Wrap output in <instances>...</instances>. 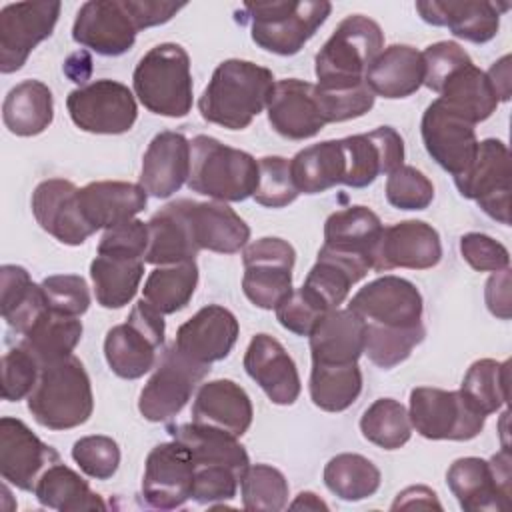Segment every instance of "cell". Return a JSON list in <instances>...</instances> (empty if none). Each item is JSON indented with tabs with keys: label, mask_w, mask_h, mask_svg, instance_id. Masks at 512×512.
<instances>
[{
	"label": "cell",
	"mask_w": 512,
	"mask_h": 512,
	"mask_svg": "<svg viewBox=\"0 0 512 512\" xmlns=\"http://www.w3.org/2000/svg\"><path fill=\"white\" fill-rule=\"evenodd\" d=\"M422 304V294L410 280L386 274L362 286L348 302V310L356 312L366 324L414 328L424 324Z\"/></svg>",
	"instance_id": "obj_15"
},
{
	"label": "cell",
	"mask_w": 512,
	"mask_h": 512,
	"mask_svg": "<svg viewBox=\"0 0 512 512\" xmlns=\"http://www.w3.org/2000/svg\"><path fill=\"white\" fill-rule=\"evenodd\" d=\"M330 12L332 4L326 0L246 2L244 16L236 20L250 26V36L262 50L292 56L304 48Z\"/></svg>",
	"instance_id": "obj_4"
},
{
	"label": "cell",
	"mask_w": 512,
	"mask_h": 512,
	"mask_svg": "<svg viewBox=\"0 0 512 512\" xmlns=\"http://www.w3.org/2000/svg\"><path fill=\"white\" fill-rule=\"evenodd\" d=\"M142 258H118L98 254L90 264V278L94 284L96 302L102 308H122L138 292L144 276Z\"/></svg>",
	"instance_id": "obj_42"
},
{
	"label": "cell",
	"mask_w": 512,
	"mask_h": 512,
	"mask_svg": "<svg viewBox=\"0 0 512 512\" xmlns=\"http://www.w3.org/2000/svg\"><path fill=\"white\" fill-rule=\"evenodd\" d=\"M194 242L200 250L236 254L250 240L248 224L226 202H196L184 198Z\"/></svg>",
	"instance_id": "obj_30"
},
{
	"label": "cell",
	"mask_w": 512,
	"mask_h": 512,
	"mask_svg": "<svg viewBox=\"0 0 512 512\" xmlns=\"http://www.w3.org/2000/svg\"><path fill=\"white\" fill-rule=\"evenodd\" d=\"M272 88V70L250 60H224L198 100L200 116L228 130H244L266 108Z\"/></svg>",
	"instance_id": "obj_1"
},
{
	"label": "cell",
	"mask_w": 512,
	"mask_h": 512,
	"mask_svg": "<svg viewBox=\"0 0 512 512\" xmlns=\"http://www.w3.org/2000/svg\"><path fill=\"white\" fill-rule=\"evenodd\" d=\"M124 2L138 30L164 24L184 8V4L164 2V0H124Z\"/></svg>",
	"instance_id": "obj_61"
},
{
	"label": "cell",
	"mask_w": 512,
	"mask_h": 512,
	"mask_svg": "<svg viewBox=\"0 0 512 512\" xmlns=\"http://www.w3.org/2000/svg\"><path fill=\"white\" fill-rule=\"evenodd\" d=\"M148 248L144 254L146 264L166 266L176 262L194 260L200 248L194 242L192 228L186 216L184 198L174 200L160 208L148 222Z\"/></svg>",
	"instance_id": "obj_34"
},
{
	"label": "cell",
	"mask_w": 512,
	"mask_h": 512,
	"mask_svg": "<svg viewBox=\"0 0 512 512\" xmlns=\"http://www.w3.org/2000/svg\"><path fill=\"white\" fill-rule=\"evenodd\" d=\"M66 108L72 122L90 134H124L138 118L132 90L110 78L72 90L66 98Z\"/></svg>",
	"instance_id": "obj_12"
},
{
	"label": "cell",
	"mask_w": 512,
	"mask_h": 512,
	"mask_svg": "<svg viewBox=\"0 0 512 512\" xmlns=\"http://www.w3.org/2000/svg\"><path fill=\"white\" fill-rule=\"evenodd\" d=\"M308 338L312 362L352 364L364 354L366 322L348 308H334L318 320Z\"/></svg>",
	"instance_id": "obj_31"
},
{
	"label": "cell",
	"mask_w": 512,
	"mask_h": 512,
	"mask_svg": "<svg viewBox=\"0 0 512 512\" xmlns=\"http://www.w3.org/2000/svg\"><path fill=\"white\" fill-rule=\"evenodd\" d=\"M510 452L504 446L490 460L458 458L446 472V484L466 512L506 510L510 504Z\"/></svg>",
	"instance_id": "obj_10"
},
{
	"label": "cell",
	"mask_w": 512,
	"mask_h": 512,
	"mask_svg": "<svg viewBox=\"0 0 512 512\" xmlns=\"http://www.w3.org/2000/svg\"><path fill=\"white\" fill-rule=\"evenodd\" d=\"M510 150L502 140L486 138L478 142L472 164L458 176L454 184L458 192L474 200L482 212L500 224H510Z\"/></svg>",
	"instance_id": "obj_11"
},
{
	"label": "cell",
	"mask_w": 512,
	"mask_h": 512,
	"mask_svg": "<svg viewBox=\"0 0 512 512\" xmlns=\"http://www.w3.org/2000/svg\"><path fill=\"white\" fill-rule=\"evenodd\" d=\"M168 434L188 448L194 468L224 466L244 476L250 466L246 448L228 432L190 422L168 426Z\"/></svg>",
	"instance_id": "obj_35"
},
{
	"label": "cell",
	"mask_w": 512,
	"mask_h": 512,
	"mask_svg": "<svg viewBox=\"0 0 512 512\" xmlns=\"http://www.w3.org/2000/svg\"><path fill=\"white\" fill-rule=\"evenodd\" d=\"M78 190L70 180L48 178L32 192V214L36 222L66 246H80L94 234L80 212Z\"/></svg>",
	"instance_id": "obj_23"
},
{
	"label": "cell",
	"mask_w": 512,
	"mask_h": 512,
	"mask_svg": "<svg viewBox=\"0 0 512 512\" xmlns=\"http://www.w3.org/2000/svg\"><path fill=\"white\" fill-rule=\"evenodd\" d=\"M188 188L216 202H242L258 186V160L220 140L198 134L190 140Z\"/></svg>",
	"instance_id": "obj_3"
},
{
	"label": "cell",
	"mask_w": 512,
	"mask_h": 512,
	"mask_svg": "<svg viewBox=\"0 0 512 512\" xmlns=\"http://www.w3.org/2000/svg\"><path fill=\"white\" fill-rule=\"evenodd\" d=\"M474 126L468 118L436 98L428 104L420 122L424 148L440 168L458 176L472 164L478 148Z\"/></svg>",
	"instance_id": "obj_16"
},
{
	"label": "cell",
	"mask_w": 512,
	"mask_h": 512,
	"mask_svg": "<svg viewBox=\"0 0 512 512\" xmlns=\"http://www.w3.org/2000/svg\"><path fill=\"white\" fill-rule=\"evenodd\" d=\"M360 432L378 448L398 450L412 436L408 410L394 398H378L364 410Z\"/></svg>",
	"instance_id": "obj_48"
},
{
	"label": "cell",
	"mask_w": 512,
	"mask_h": 512,
	"mask_svg": "<svg viewBox=\"0 0 512 512\" xmlns=\"http://www.w3.org/2000/svg\"><path fill=\"white\" fill-rule=\"evenodd\" d=\"M134 94L152 114L182 118L192 110V74L188 52L174 42L150 48L132 74Z\"/></svg>",
	"instance_id": "obj_5"
},
{
	"label": "cell",
	"mask_w": 512,
	"mask_h": 512,
	"mask_svg": "<svg viewBox=\"0 0 512 512\" xmlns=\"http://www.w3.org/2000/svg\"><path fill=\"white\" fill-rule=\"evenodd\" d=\"M424 324L414 328H386L376 324H366L364 354L382 370H390L404 362L412 350L424 340Z\"/></svg>",
	"instance_id": "obj_49"
},
{
	"label": "cell",
	"mask_w": 512,
	"mask_h": 512,
	"mask_svg": "<svg viewBox=\"0 0 512 512\" xmlns=\"http://www.w3.org/2000/svg\"><path fill=\"white\" fill-rule=\"evenodd\" d=\"M0 296L2 318L20 336L50 310L42 286L34 284L28 270L16 264H4L0 268Z\"/></svg>",
	"instance_id": "obj_36"
},
{
	"label": "cell",
	"mask_w": 512,
	"mask_h": 512,
	"mask_svg": "<svg viewBox=\"0 0 512 512\" xmlns=\"http://www.w3.org/2000/svg\"><path fill=\"white\" fill-rule=\"evenodd\" d=\"M40 374L38 360L18 342L2 356V398L18 402L28 398Z\"/></svg>",
	"instance_id": "obj_55"
},
{
	"label": "cell",
	"mask_w": 512,
	"mask_h": 512,
	"mask_svg": "<svg viewBox=\"0 0 512 512\" xmlns=\"http://www.w3.org/2000/svg\"><path fill=\"white\" fill-rule=\"evenodd\" d=\"M496 96L500 102H508L510 100V56H502L498 62H494L490 66V70L486 72Z\"/></svg>",
	"instance_id": "obj_63"
},
{
	"label": "cell",
	"mask_w": 512,
	"mask_h": 512,
	"mask_svg": "<svg viewBox=\"0 0 512 512\" xmlns=\"http://www.w3.org/2000/svg\"><path fill=\"white\" fill-rule=\"evenodd\" d=\"M54 118L52 90L40 80H22L4 98L2 120L16 136L42 134Z\"/></svg>",
	"instance_id": "obj_38"
},
{
	"label": "cell",
	"mask_w": 512,
	"mask_h": 512,
	"mask_svg": "<svg viewBox=\"0 0 512 512\" xmlns=\"http://www.w3.org/2000/svg\"><path fill=\"white\" fill-rule=\"evenodd\" d=\"M340 142L346 158L344 186L366 188L380 174H390L404 164V140L392 126H378Z\"/></svg>",
	"instance_id": "obj_21"
},
{
	"label": "cell",
	"mask_w": 512,
	"mask_h": 512,
	"mask_svg": "<svg viewBox=\"0 0 512 512\" xmlns=\"http://www.w3.org/2000/svg\"><path fill=\"white\" fill-rule=\"evenodd\" d=\"M194 462L178 440L154 446L144 464L142 496L152 508L172 510L192 498Z\"/></svg>",
	"instance_id": "obj_17"
},
{
	"label": "cell",
	"mask_w": 512,
	"mask_h": 512,
	"mask_svg": "<svg viewBox=\"0 0 512 512\" xmlns=\"http://www.w3.org/2000/svg\"><path fill=\"white\" fill-rule=\"evenodd\" d=\"M382 222L366 206H348L332 212L324 224V246L364 256L372 262L376 242L382 234Z\"/></svg>",
	"instance_id": "obj_39"
},
{
	"label": "cell",
	"mask_w": 512,
	"mask_h": 512,
	"mask_svg": "<svg viewBox=\"0 0 512 512\" xmlns=\"http://www.w3.org/2000/svg\"><path fill=\"white\" fill-rule=\"evenodd\" d=\"M276 320L288 332L298 336H310L318 320L328 312L304 286L294 290L274 308Z\"/></svg>",
	"instance_id": "obj_57"
},
{
	"label": "cell",
	"mask_w": 512,
	"mask_h": 512,
	"mask_svg": "<svg viewBox=\"0 0 512 512\" xmlns=\"http://www.w3.org/2000/svg\"><path fill=\"white\" fill-rule=\"evenodd\" d=\"M294 262L296 250L282 238L266 236L248 244L242 252L246 298L262 310H274L292 292Z\"/></svg>",
	"instance_id": "obj_13"
},
{
	"label": "cell",
	"mask_w": 512,
	"mask_h": 512,
	"mask_svg": "<svg viewBox=\"0 0 512 512\" xmlns=\"http://www.w3.org/2000/svg\"><path fill=\"white\" fill-rule=\"evenodd\" d=\"M72 460L86 476L108 480L120 466V448L110 436L92 434L74 442Z\"/></svg>",
	"instance_id": "obj_54"
},
{
	"label": "cell",
	"mask_w": 512,
	"mask_h": 512,
	"mask_svg": "<svg viewBox=\"0 0 512 512\" xmlns=\"http://www.w3.org/2000/svg\"><path fill=\"white\" fill-rule=\"evenodd\" d=\"M508 2L492 0H420L416 10L432 26H446L456 38L466 42H490L500 28V16Z\"/></svg>",
	"instance_id": "obj_22"
},
{
	"label": "cell",
	"mask_w": 512,
	"mask_h": 512,
	"mask_svg": "<svg viewBox=\"0 0 512 512\" xmlns=\"http://www.w3.org/2000/svg\"><path fill=\"white\" fill-rule=\"evenodd\" d=\"M190 140L182 132H158L142 158L140 186L154 198H168L188 182Z\"/></svg>",
	"instance_id": "obj_27"
},
{
	"label": "cell",
	"mask_w": 512,
	"mask_h": 512,
	"mask_svg": "<svg viewBox=\"0 0 512 512\" xmlns=\"http://www.w3.org/2000/svg\"><path fill=\"white\" fill-rule=\"evenodd\" d=\"M310 400L324 412H342L350 408L362 392V372L352 364H316L310 370Z\"/></svg>",
	"instance_id": "obj_45"
},
{
	"label": "cell",
	"mask_w": 512,
	"mask_h": 512,
	"mask_svg": "<svg viewBox=\"0 0 512 512\" xmlns=\"http://www.w3.org/2000/svg\"><path fill=\"white\" fill-rule=\"evenodd\" d=\"M290 508H304V510H328V506L314 494V492H300L298 498L290 504Z\"/></svg>",
	"instance_id": "obj_64"
},
{
	"label": "cell",
	"mask_w": 512,
	"mask_h": 512,
	"mask_svg": "<svg viewBox=\"0 0 512 512\" xmlns=\"http://www.w3.org/2000/svg\"><path fill=\"white\" fill-rule=\"evenodd\" d=\"M198 284L196 260L176 262L154 268L142 288V300H146L156 312L174 314L188 306Z\"/></svg>",
	"instance_id": "obj_43"
},
{
	"label": "cell",
	"mask_w": 512,
	"mask_h": 512,
	"mask_svg": "<svg viewBox=\"0 0 512 512\" xmlns=\"http://www.w3.org/2000/svg\"><path fill=\"white\" fill-rule=\"evenodd\" d=\"M210 366L186 358L174 344L166 348L148 382L144 384L138 410L148 422L172 420L188 404L194 388L208 376Z\"/></svg>",
	"instance_id": "obj_9"
},
{
	"label": "cell",
	"mask_w": 512,
	"mask_h": 512,
	"mask_svg": "<svg viewBox=\"0 0 512 512\" xmlns=\"http://www.w3.org/2000/svg\"><path fill=\"white\" fill-rule=\"evenodd\" d=\"M266 112L270 126L288 140L312 138L326 126L316 102L314 84L298 78L274 82Z\"/></svg>",
	"instance_id": "obj_26"
},
{
	"label": "cell",
	"mask_w": 512,
	"mask_h": 512,
	"mask_svg": "<svg viewBox=\"0 0 512 512\" xmlns=\"http://www.w3.org/2000/svg\"><path fill=\"white\" fill-rule=\"evenodd\" d=\"M246 374L264 390L270 402L290 406L300 396V374L286 348L270 334H256L244 352Z\"/></svg>",
	"instance_id": "obj_25"
},
{
	"label": "cell",
	"mask_w": 512,
	"mask_h": 512,
	"mask_svg": "<svg viewBox=\"0 0 512 512\" xmlns=\"http://www.w3.org/2000/svg\"><path fill=\"white\" fill-rule=\"evenodd\" d=\"M288 480L286 476L268 464L248 466L240 480L242 506L246 510L278 512L288 504Z\"/></svg>",
	"instance_id": "obj_50"
},
{
	"label": "cell",
	"mask_w": 512,
	"mask_h": 512,
	"mask_svg": "<svg viewBox=\"0 0 512 512\" xmlns=\"http://www.w3.org/2000/svg\"><path fill=\"white\" fill-rule=\"evenodd\" d=\"M408 418L412 428L428 440H472L486 422L460 390L418 386L410 392Z\"/></svg>",
	"instance_id": "obj_8"
},
{
	"label": "cell",
	"mask_w": 512,
	"mask_h": 512,
	"mask_svg": "<svg viewBox=\"0 0 512 512\" xmlns=\"http://www.w3.org/2000/svg\"><path fill=\"white\" fill-rule=\"evenodd\" d=\"M368 270H372L368 258L322 246L302 286L324 308L334 310L348 298L350 288L360 282Z\"/></svg>",
	"instance_id": "obj_32"
},
{
	"label": "cell",
	"mask_w": 512,
	"mask_h": 512,
	"mask_svg": "<svg viewBox=\"0 0 512 512\" xmlns=\"http://www.w3.org/2000/svg\"><path fill=\"white\" fill-rule=\"evenodd\" d=\"M462 258L478 272H500L510 266L508 250L488 234L468 232L460 238Z\"/></svg>",
	"instance_id": "obj_60"
},
{
	"label": "cell",
	"mask_w": 512,
	"mask_h": 512,
	"mask_svg": "<svg viewBox=\"0 0 512 512\" xmlns=\"http://www.w3.org/2000/svg\"><path fill=\"white\" fill-rule=\"evenodd\" d=\"M146 248H148V224L138 218H130L112 228H106L98 244V254L144 260Z\"/></svg>",
	"instance_id": "obj_59"
},
{
	"label": "cell",
	"mask_w": 512,
	"mask_h": 512,
	"mask_svg": "<svg viewBox=\"0 0 512 512\" xmlns=\"http://www.w3.org/2000/svg\"><path fill=\"white\" fill-rule=\"evenodd\" d=\"M28 410L48 430H70L88 422L94 394L84 364L70 354L40 366L36 386L28 394Z\"/></svg>",
	"instance_id": "obj_2"
},
{
	"label": "cell",
	"mask_w": 512,
	"mask_h": 512,
	"mask_svg": "<svg viewBox=\"0 0 512 512\" xmlns=\"http://www.w3.org/2000/svg\"><path fill=\"white\" fill-rule=\"evenodd\" d=\"M82 338V322L72 316H62L46 310L32 328L22 334L20 344L38 360L40 366L66 358Z\"/></svg>",
	"instance_id": "obj_44"
},
{
	"label": "cell",
	"mask_w": 512,
	"mask_h": 512,
	"mask_svg": "<svg viewBox=\"0 0 512 512\" xmlns=\"http://www.w3.org/2000/svg\"><path fill=\"white\" fill-rule=\"evenodd\" d=\"M254 418L250 396L232 380L204 382L192 404V422L228 432L236 438L248 432Z\"/></svg>",
	"instance_id": "obj_28"
},
{
	"label": "cell",
	"mask_w": 512,
	"mask_h": 512,
	"mask_svg": "<svg viewBox=\"0 0 512 512\" xmlns=\"http://www.w3.org/2000/svg\"><path fill=\"white\" fill-rule=\"evenodd\" d=\"M290 174V160L282 156H264L258 160V186L254 200L266 208H284L298 198Z\"/></svg>",
	"instance_id": "obj_51"
},
{
	"label": "cell",
	"mask_w": 512,
	"mask_h": 512,
	"mask_svg": "<svg viewBox=\"0 0 512 512\" xmlns=\"http://www.w3.org/2000/svg\"><path fill=\"white\" fill-rule=\"evenodd\" d=\"M238 334L236 316L224 306L208 304L176 330L174 346L186 358L210 366L232 352Z\"/></svg>",
	"instance_id": "obj_24"
},
{
	"label": "cell",
	"mask_w": 512,
	"mask_h": 512,
	"mask_svg": "<svg viewBox=\"0 0 512 512\" xmlns=\"http://www.w3.org/2000/svg\"><path fill=\"white\" fill-rule=\"evenodd\" d=\"M424 58L414 46L392 44L368 66L364 82L374 96L398 100L412 96L424 84Z\"/></svg>",
	"instance_id": "obj_33"
},
{
	"label": "cell",
	"mask_w": 512,
	"mask_h": 512,
	"mask_svg": "<svg viewBox=\"0 0 512 512\" xmlns=\"http://www.w3.org/2000/svg\"><path fill=\"white\" fill-rule=\"evenodd\" d=\"M138 28L124 0H88L80 6L72 38L100 56H122L136 42Z\"/></svg>",
	"instance_id": "obj_18"
},
{
	"label": "cell",
	"mask_w": 512,
	"mask_h": 512,
	"mask_svg": "<svg viewBox=\"0 0 512 512\" xmlns=\"http://www.w3.org/2000/svg\"><path fill=\"white\" fill-rule=\"evenodd\" d=\"M324 484L326 488L346 502L364 500L380 488V470L362 454H336L324 466Z\"/></svg>",
	"instance_id": "obj_46"
},
{
	"label": "cell",
	"mask_w": 512,
	"mask_h": 512,
	"mask_svg": "<svg viewBox=\"0 0 512 512\" xmlns=\"http://www.w3.org/2000/svg\"><path fill=\"white\" fill-rule=\"evenodd\" d=\"M42 290L48 308L62 316L78 318L90 306V290L82 276L78 274H54L42 280Z\"/></svg>",
	"instance_id": "obj_56"
},
{
	"label": "cell",
	"mask_w": 512,
	"mask_h": 512,
	"mask_svg": "<svg viewBox=\"0 0 512 512\" xmlns=\"http://www.w3.org/2000/svg\"><path fill=\"white\" fill-rule=\"evenodd\" d=\"M164 334V316L146 300L136 302L126 322L106 332L104 358L110 370L124 380L142 378L156 366Z\"/></svg>",
	"instance_id": "obj_7"
},
{
	"label": "cell",
	"mask_w": 512,
	"mask_h": 512,
	"mask_svg": "<svg viewBox=\"0 0 512 512\" xmlns=\"http://www.w3.org/2000/svg\"><path fill=\"white\" fill-rule=\"evenodd\" d=\"M438 98L472 124L490 118L500 104L486 72L474 66V62L452 74L442 86Z\"/></svg>",
	"instance_id": "obj_40"
},
{
	"label": "cell",
	"mask_w": 512,
	"mask_h": 512,
	"mask_svg": "<svg viewBox=\"0 0 512 512\" xmlns=\"http://www.w3.org/2000/svg\"><path fill=\"white\" fill-rule=\"evenodd\" d=\"M508 360L482 358L470 364L460 392L484 416L498 412L508 400Z\"/></svg>",
	"instance_id": "obj_47"
},
{
	"label": "cell",
	"mask_w": 512,
	"mask_h": 512,
	"mask_svg": "<svg viewBox=\"0 0 512 512\" xmlns=\"http://www.w3.org/2000/svg\"><path fill=\"white\" fill-rule=\"evenodd\" d=\"M314 94L326 124L360 118L372 110L376 100L366 82L348 88H320L314 84Z\"/></svg>",
	"instance_id": "obj_52"
},
{
	"label": "cell",
	"mask_w": 512,
	"mask_h": 512,
	"mask_svg": "<svg viewBox=\"0 0 512 512\" xmlns=\"http://www.w3.org/2000/svg\"><path fill=\"white\" fill-rule=\"evenodd\" d=\"M62 4L58 0L16 2L0 10V72L20 70L30 52L52 36Z\"/></svg>",
	"instance_id": "obj_14"
},
{
	"label": "cell",
	"mask_w": 512,
	"mask_h": 512,
	"mask_svg": "<svg viewBox=\"0 0 512 512\" xmlns=\"http://www.w3.org/2000/svg\"><path fill=\"white\" fill-rule=\"evenodd\" d=\"M56 462H60V454L44 444L22 420L0 418V474L8 484L34 492L38 478Z\"/></svg>",
	"instance_id": "obj_20"
},
{
	"label": "cell",
	"mask_w": 512,
	"mask_h": 512,
	"mask_svg": "<svg viewBox=\"0 0 512 512\" xmlns=\"http://www.w3.org/2000/svg\"><path fill=\"white\" fill-rule=\"evenodd\" d=\"M484 298H486L488 310L494 316L502 320L510 318V268L494 272L488 278Z\"/></svg>",
	"instance_id": "obj_62"
},
{
	"label": "cell",
	"mask_w": 512,
	"mask_h": 512,
	"mask_svg": "<svg viewBox=\"0 0 512 512\" xmlns=\"http://www.w3.org/2000/svg\"><path fill=\"white\" fill-rule=\"evenodd\" d=\"M34 496L42 506L60 512L106 510L100 494H96L78 472L62 462H56L44 470L36 482Z\"/></svg>",
	"instance_id": "obj_41"
},
{
	"label": "cell",
	"mask_w": 512,
	"mask_h": 512,
	"mask_svg": "<svg viewBox=\"0 0 512 512\" xmlns=\"http://www.w3.org/2000/svg\"><path fill=\"white\" fill-rule=\"evenodd\" d=\"M290 174L300 194H320L344 182L346 158L340 140H324L300 150L290 160Z\"/></svg>",
	"instance_id": "obj_37"
},
{
	"label": "cell",
	"mask_w": 512,
	"mask_h": 512,
	"mask_svg": "<svg viewBox=\"0 0 512 512\" xmlns=\"http://www.w3.org/2000/svg\"><path fill=\"white\" fill-rule=\"evenodd\" d=\"M440 258L442 242L436 228L422 220H404L382 228L372 254V270H428L434 268Z\"/></svg>",
	"instance_id": "obj_19"
},
{
	"label": "cell",
	"mask_w": 512,
	"mask_h": 512,
	"mask_svg": "<svg viewBox=\"0 0 512 512\" xmlns=\"http://www.w3.org/2000/svg\"><path fill=\"white\" fill-rule=\"evenodd\" d=\"M386 200L398 210H424L434 200V186L424 172L402 164L388 174Z\"/></svg>",
	"instance_id": "obj_53"
},
{
	"label": "cell",
	"mask_w": 512,
	"mask_h": 512,
	"mask_svg": "<svg viewBox=\"0 0 512 512\" xmlns=\"http://www.w3.org/2000/svg\"><path fill=\"white\" fill-rule=\"evenodd\" d=\"M148 192L140 184L102 180L78 190V204L86 224L96 232L134 218L146 208Z\"/></svg>",
	"instance_id": "obj_29"
},
{
	"label": "cell",
	"mask_w": 512,
	"mask_h": 512,
	"mask_svg": "<svg viewBox=\"0 0 512 512\" xmlns=\"http://www.w3.org/2000/svg\"><path fill=\"white\" fill-rule=\"evenodd\" d=\"M422 58H424V66H426L422 86L430 88L436 94H440L442 86L448 82V78L452 74H456L460 68H464L466 64L472 62L468 52L460 44L450 42V40H442V42L426 46V50L422 52Z\"/></svg>",
	"instance_id": "obj_58"
},
{
	"label": "cell",
	"mask_w": 512,
	"mask_h": 512,
	"mask_svg": "<svg viewBox=\"0 0 512 512\" xmlns=\"http://www.w3.org/2000/svg\"><path fill=\"white\" fill-rule=\"evenodd\" d=\"M384 50V32L368 16H346L314 58L320 88H348L364 82L368 66Z\"/></svg>",
	"instance_id": "obj_6"
}]
</instances>
